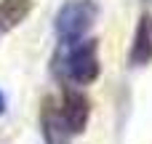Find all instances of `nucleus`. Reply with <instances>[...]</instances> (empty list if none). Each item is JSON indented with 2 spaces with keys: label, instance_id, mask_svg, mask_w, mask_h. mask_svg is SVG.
<instances>
[{
  "label": "nucleus",
  "instance_id": "obj_2",
  "mask_svg": "<svg viewBox=\"0 0 152 144\" xmlns=\"http://www.w3.org/2000/svg\"><path fill=\"white\" fill-rule=\"evenodd\" d=\"M99 19V3L96 0H67L56 19H53V29L61 45L77 43L86 37V32L96 24Z\"/></svg>",
  "mask_w": 152,
  "mask_h": 144
},
{
  "label": "nucleus",
  "instance_id": "obj_1",
  "mask_svg": "<svg viewBox=\"0 0 152 144\" xmlns=\"http://www.w3.org/2000/svg\"><path fill=\"white\" fill-rule=\"evenodd\" d=\"M51 72L64 83V86H91L102 75L99 64V40L96 37H83L77 43L61 45L51 59Z\"/></svg>",
  "mask_w": 152,
  "mask_h": 144
},
{
  "label": "nucleus",
  "instance_id": "obj_5",
  "mask_svg": "<svg viewBox=\"0 0 152 144\" xmlns=\"http://www.w3.org/2000/svg\"><path fill=\"white\" fill-rule=\"evenodd\" d=\"M152 61V13L142 11L136 19L131 51H128V64L131 67H147Z\"/></svg>",
  "mask_w": 152,
  "mask_h": 144
},
{
  "label": "nucleus",
  "instance_id": "obj_3",
  "mask_svg": "<svg viewBox=\"0 0 152 144\" xmlns=\"http://www.w3.org/2000/svg\"><path fill=\"white\" fill-rule=\"evenodd\" d=\"M59 112H61V120H64L67 131L72 136H80L88 126V118H91V99L75 86H61Z\"/></svg>",
  "mask_w": 152,
  "mask_h": 144
},
{
  "label": "nucleus",
  "instance_id": "obj_7",
  "mask_svg": "<svg viewBox=\"0 0 152 144\" xmlns=\"http://www.w3.org/2000/svg\"><path fill=\"white\" fill-rule=\"evenodd\" d=\"M5 107H8V102H5V94H3V91H0V115H3V112H5Z\"/></svg>",
  "mask_w": 152,
  "mask_h": 144
},
{
  "label": "nucleus",
  "instance_id": "obj_4",
  "mask_svg": "<svg viewBox=\"0 0 152 144\" xmlns=\"http://www.w3.org/2000/svg\"><path fill=\"white\" fill-rule=\"evenodd\" d=\"M40 131H43L45 144H69L75 139L67 131V126L61 120V112H59V102L53 96H45L43 104H40Z\"/></svg>",
  "mask_w": 152,
  "mask_h": 144
},
{
  "label": "nucleus",
  "instance_id": "obj_6",
  "mask_svg": "<svg viewBox=\"0 0 152 144\" xmlns=\"http://www.w3.org/2000/svg\"><path fill=\"white\" fill-rule=\"evenodd\" d=\"M32 13V0H0V35L16 29Z\"/></svg>",
  "mask_w": 152,
  "mask_h": 144
}]
</instances>
